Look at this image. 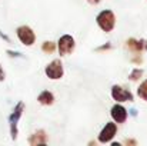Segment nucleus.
<instances>
[{"label": "nucleus", "mask_w": 147, "mask_h": 146, "mask_svg": "<svg viewBox=\"0 0 147 146\" xmlns=\"http://www.w3.org/2000/svg\"><path fill=\"white\" fill-rule=\"evenodd\" d=\"M97 24L103 32H111L116 24V16L111 10H103L97 14Z\"/></svg>", "instance_id": "obj_1"}, {"label": "nucleus", "mask_w": 147, "mask_h": 146, "mask_svg": "<svg viewBox=\"0 0 147 146\" xmlns=\"http://www.w3.org/2000/svg\"><path fill=\"white\" fill-rule=\"evenodd\" d=\"M17 37L24 46H32L36 42V35L29 26H20L17 29Z\"/></svg>", "instance_id": "obj_2"}, {"label": "nucleus", "mask_w": 147, "mask_h": 146, "mask_svg": "<svg viewBox=\"0 0 147 146\" xmlns=\"http://www.w3.org/2000/svg\"><path fill=\"white\" fill-rule=\"evenodd\" d=\"M46 75L49 79H53V80H57L60 77H63V65L60 60H53L50 62L46 67Z\"/></svg>", "instance_id": "obj_3"}, {"label": "nucleus", "mask_w": 147, "mask_h": 146, "mask_svg": "<svg viewBox=\"0 0 147 146\" xmlns=\"http://www.w3.org/2000/svg\"><path fill=\"white\" fill-rule=\"evenodd\" d=\"M116 133H117V126H116V123H107L103 129H101V132H100V135H98V142H101V143H107V142H110L114 136H116Z\"/></svg>", "instance_id": "obj_4"}, {"label": "nucleus", "mask_w": 147, "mask_h": 146, "mask_svg": "<svg viewBox=\"0 0 147 146\" xmlns=\"http://www.w3.org/2000/svg\"><path fill=\"white\" fill-rule=\"evenodd\" d=\"M74 49V39L70 36V35H64L60 37L59 40V52L61 56H66V54H70Z\"/></svg>", "instance_id": "obj_5"}, {"label": "nucleus", "mask_w": 147, "mask_h": 146, "mask_svg": "<svg viewBox=\"0 0 147 146\" xmlns=\"http://www.w3.org/2000/svg\"><path fill=\"white\" fill-rule=\"evenodd\" d=\"M111 97L116 102H130V100H133V95L127 89H123L117 85L111 88Z\"/></svg>", "instance_id": "obj_6"}, {"label": "nucleus", "mask_w": 147, "mask_h": 146, "mask_svg": "<svg viewBox=\"0 0 147 146\" xmlns=\"http://www.w3.org/2000/svg\"><path fill=\"white\" fill-rule=\"evenodd\" d=\"M111 117L117 122V123H124L127 120V110L121 106V105H114L111 107Z\"/></svg>", "instance_id": "obj_7"}, {"label": "nucleus", "mask_w": 147, "mask_h": 146, "mask_svg": "<svg viewBox=\"0 0 147 146\" xmlns=\"http://www.w3.org/2000/svg\"><path fill=\"white\" fill-rule=\"evenodd\" d=\"M23 107H24V105H23V103H19V105L16 106V109H14V113L10 115V117H9L10 125H11V136H13V139H16V135H17L16 125H17V120L20 119V116H22V110H23Z\"/></svg>", "instance_id": "obj_8"}, {"label": "nucleus", "mask_w": 147, "mask_h": 146, "mask_svg": "<svg viewBox=\"0 0 147 146\" xmlns=\"http://www.w3.org/2000/svg\"><path fill=\"white\" fill-rule=\"evenodd\" d=\"M127 48L134 53H140L143 50H147V42L146 40H134V39H129L127 40Z\"/></svg>", "instance_id": "obj_9"}, {"label": "nucleus", "mask_w": 147, "mask_h": 146, "mask_svg": "<svg viewBox=\"0 0 147 146\" xmlns=\"http://www.w3.org/2000/svg\"><path fill=\"white\" fill-rule=\"evenodd\" d=\"M45 142H46V133L43 130H39V132H36L34 135H32L29 138V143L30 145H42Z\"/></svg>", "instance_id": "obj_10"}, {"label": "nucleus", "mask_w": 147, "mask_h": 146, "mask_svg": "<svg viewBox=\"0 0 147 146\" xmlns=\"http://www.w3.org/2000/svg\"><path fill=\"white\" fill-rule=\"evenodd\" d=\"M37 100H39L40 105H51V103L54 102V96H53V93L49 92V90H43V92L39 95Z\"/></svg>", "instance_id": "obj_11"}, {"label": "nucleus", "mask_w": 147, "mask_h": 146, "mask_svg": "<svg viewBox=\"0 0 147 146\" xmlns=\"http://www.w3.org/2000/svg\"><path fill=\"white\" fill-rule=\"evenodd\" d=\"M42 50H43L45 53H47V54H51V53H54V50H56V43L47 40V42H45V43H43Z\"/></svg>", "instance_id": "obj_12"}, {"label": "nucleus", "mask_w": 147, "mask_h": 146, "mask_svg": "<svg viewBox=\"0 0 147 146\" xmlns=\"http://www.w3.org/2000/svg\"><path fill=\"white\" fill-rule=\"evenodd\" d=\"M137 95L139 97H142L143 100H147V79L139 86V89H137Z\"/></svg>", "instance_id": "obj_13"}, {"label": "nucleus", "mask_w": 147, "mask_h": 146, "mask_svg": "<svg viewBox=\"0 0 147 146\" xmlns=\"http://www.w3.org/2000/svg\"><path fill=\"white\" fill-rule=\"evenodd\" d=\"M142 76H143V70H142V69H134V70L130 73L129 79H130L131 82H136V80H139Z\"/></svg>", "instance_id": "obj_14"}, {"label": "nucleus", "mask_w": 147, "mask_h": 146, "mask_svg": "<svg viewBox=\"0 0 147 146\" xmlns=\"http://www.w3.org/2000/svg\"><path fill=\"white\" fill-rule=\"evenodd\" d=\"M1 80H4V72H3V69H1V66H0V82Z\"/></svg>", "instance_id": "obj_15"}, {"label": "nucleus", "mask_w": 147, "mask_h": 146, "mask_svg": "<svg viewBox=\"0 0 147 146\" xmlns=\"http://www.w3.org/2000/svg\"><path fill=\"white\" fill-rule=\"evenodd\" d=\"M126 145H136V141H126Z\"/></svg>", "instance_id": "obj_16"}, {"label": "nucleus", "mask_w": 147, "mask_h": 146, "mask_svg": "<svg viewBox=\"0 0 147 146\" xmlns=\"http://www.w3.org/2000/svg\"><path fill=\"white\" fill-rule=\"evenodd\" d=\"M89 3H92V4H97V3H100V0H87Z\"/></svg>", "instance_id": "obj_17"}]
</instances>
